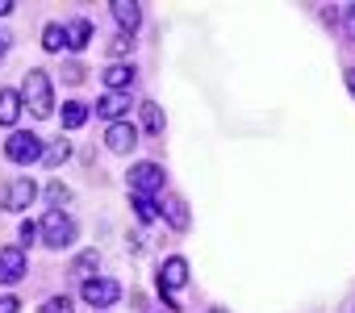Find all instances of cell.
<instances>
[{
	"instance_id": "9",
	"label": "cell",
	"mask_w": 355,
	"mask_h": 313,
	"mask_svg": "<svg viewBox=\"0 0 355 313\" xmlns=\"http://www.w3.org/2000/svg\"><path fill=\"white\" fill-rule=\"evenodd\" d=\"M113 21L121 26V34H134L138 30V21H142V5H138V0H113Z\"/></svg>"
},
{
	"instance_id": "4",
	"label": "cell",
	"mask_w": 355,
	"mask_h": 313,
	"mask_svg": "<svg viewBox=\"0 0 355 313\" xmlns=\"http://www.w3.org/2000/svg\"><path fill=\"white\" fill-rule=\"evenodd\" d=\"M46 154V146H42V138L38 134H9V142H5V159L9 163H38Z\"/></svg>"
},
{
	"instance_id": "19",
	"label": "cell",
	"mask_w": 355,
	"mask_h": 313,
	"mask_svg": "<svg viewBox=\"0 0 355 313\" xmlns=\"http://www.w3.org/2000/svg\"><path fill=\"white\" fill-rule=\"evenodd\" d=\"M84 121H88V105H80V100H67V105H63V125H67V129H80Z\"/></svg>"
},
{
	"instance_id": "5",
	"label": "cell",
	"mask_w": 355,
	"mask_h": 313,
	"mask_svg": "<svg viewBox=\"0 0 355 313\" xmlns=\"http://www.w3.org/2000/svg\"><path fill=\"white\" fill-rule=\"evenodd\" d=\"M80 296H84L92 309H105V305H113V301L121 296V284H117V280H105V276H88V280L80 284Z\"/></svg>"
},
{
	"instance_id": "11",
	"label": "cell",
	"mask_w": 355,
	"mask_h": 313,
	"mask_svg": "<svg viewBox=\"0 0 355 313\" xmlns=\"http://www.w3.org/2000/svg\"><path fill=\"white\" fill-rule=\"evenodd\" d=\"M125 109H130V96H125V92H105V96L96 100V113H101L105 121H113V125L125 117Z\"/></svg>"
},
{
	"instance_id": "12",
	"label": "cell",
	"mask_w": 355,
	"mask_h": 313,
	"mask_svg": "<svg viewBox=\"0 0 355 313\" xmlns=\"http://www.w3.org/2000/svg\"><path fill=\"white\" fill-rule=\"evenodd\" d=\"M159 213L167 217V226H171V230H189V205H184L180 197H171V193H167V197H163V209H159Z\"/></svg>"
},
{
	"instance_id": "6",
	"label": "cell",
	"mask_w": 355,
	"mask_h": 313,
	"mask_svg": "<svg viewBox=\"0 0 355 313\" xmlns=\"http://www.w3.org/2000/svg\"><path fill=\"white\" fill-rule=\"evenodd\" d=\"M130 188H134V197H155L163 188V168L159 163H134L130 168Z\"/></svg>"
},
{
	"instance_id": "3",
	"label": "cell",
	"mask_w": 355,
	"mask_h": 313,
	"mask_svg": "<svg viewBox=\"0 0 355 313\" xmlns=\"http://www.w3.org/2000/svg\"><path fill=\"white\" fill-rule=\"evenodd\" d=\"M184 284H189V263H184L180 255L163 259V267H159V292H163V305H167V309H180L175 288H184Z\"/></svg>"
},
{
	"instance_id": "21",
	"label": "cell",
	"mask_w": 355,
	"mask_h": 313,
	"mask_svg": "<svg viewBox=\"0 0 355 313\" xmlns=\"http://www.w3.org/2000/svg\"><path fill=\"white\" fill-rule=\"evenodd\" d=\"M46 201H51V209L59 213V205H67V201H71V193H67V184H59V180H51V184H46Z\"/></svg>"
},
{
	"instance_id": "20",
	"label": "cell",
	"mask_w": 355,
	"mask_h": 313,
	"mask_svg": "<svg viewBox=\"0 0 355 313\" xmlns=\"http://www.w3.org/2000/svg\"><path fill=\"white\" fill-rule=\"evenodd\" d=\"M134 217H138L142 226H150V222L159 217V209H155V197H134Z\"/></svg>"
},
{
	"instance_id": "25",
	"label": "cell",
	"mask_w": 355,
	"mask_h": 313,
	"mask_svg": "<svg viewBox=\"0 0 355 313\" xmlns=\"http://www.w3.org/2000/svg\"><path fill=\"white\" fill-rule=\"evenodd\" d=\"M34 238H42V230H38V226H34V222H21V242H26V247H30V242H34Z\"/></svg>"
},
{
	"instance_id": "30",
	"label": "cell",
	"mask_w": 355,
	"mask_h": 313,
	"mask_svg": "<svg viewBox=\"0 0 355 313\" xmlns=\"http://www.w3.org/2000/svg\"><path fill=\"white\" fill-rule=\"evenodd\" d=\"M5 51H9V42H5V38H0V59H5Z\"/></svg>"
},
{
	"instance_id": "1",
	"label": "cell",
	"mask_w": 355,
	"mask_h": 313,
	"mask_svg": "<svg viewBox=\"0 0 355 313\" xmlns=\"http://www.w3.org/2000/svg\"><path fill=\"white\" fill-rule=\"evenodd\" d=\"M21 100H26V109H30L34 117H51V109H55V88H51V75H46L42 67L26 71V84H21Z\"/></svg>"
},
{
	"instance_id": "26",
	"label": "cell",
	"mask_w": 355,
	"mask_h": 313,
	"mask_svg": "<svg viewBox=\"0 0 355 313\" xmlns=\"http://www.w3.org/2000/svg\"><path fill=\"white\" fill-rule=\"evenodd\" d=\"M343 26H347V34L355 38V5H347V9H343Z\"/></svg>"
},
{
	"instance_id": "13",
	"label": "cell",
	"mask_w": 355,
	"mask_h": 313,
	"mask_svg": "<svg viewBox=\"0 0 355 313\" xmlns=\"http://www.w3.org/2000/svg\"><path fill=\"white\" fill-rule=\"evenodd\" d=\"M21 92H13V88H0V125H17V117H21Z\"/></svg>"
},
{
	"instance_id": "16",
	"label": "cell",
	"mask_w": 355,
	"mask_h": 313,
	"mask_svg": "<svg viewBox=\"0 0 355 313\" xmlns=\"http://www.w3.org/2000/svg\"><path fill=\"white\" fill-rule=\"evenodd\" d=\"M138 121H142L146 134H159V129L167 125V117H163V109H159L155 100H142V105H138Z\"/></svg>"
},
{
	"instance_id": "22",
	"label": "cell",
	"mask_w": 355,
	"mask_h": 313,
	"mask_svg": "<svg viewBox=\"0 0 355 313\" xmlns=\"http://www.w3.org/2000/svg\"><path fill=\"white\" fill-rule=\"evenodd\" d=\"M130 51H134V34H117V38L109 42V55H113V59H121V55H130Z\"/></svg>"
},
{
	"instance_id": "10",
	"label": "cell",
	"mask_w": 355,
	"mask_h": 313,
	"mask_svg": "<svg viewBox=\"0 0 355 313\" xmlns=\"http://www.w3.org/2000/svg\"><path fill=\"white\" fill-rule=\"evenodd\" d=\"M34 197H38V184H34L30 176H21V180H13V184H9L5 205H9V209H30V205H34Z\"/></svg>"
},
{
	"instance_id": "27",
	"label": "cell",
	"mask_w": 355,
	"mask_h": 313,
	"mask_svg": "<svg viewBox=\"0 0 355 313\" xmlns=\"http://www.w3.org/2000/svg\"><path fill=\"white\" fill-rule=\"evenodd\" d=\"M21 305H17V296H0V313H17Z\"/></svg>"
},
{
	"instance_id": "14",
	"label": "cell",
	"mask_w": 355,
	"mask_h": 313,
	"mask_svg": "<svg viewBox=\"0 0 355 313\" xmlns=\"http://www.w3.org/2000/svg\"><path fill=\"white\" fill-rule=\"evenodd\" d=\"M105 84H109V92H125L134 84V67L130 63H109L105 67Z\"/></svg>"
},
{
	"instance_id": "31",
	"label": "cell",
	"mask_w": 355,
	"mask_h": 313,
	"mask_svg": "<svg viewBox=\"0 0 355 313\" xmlns=\"http://www.w3.org/2000/svg\"><path fill=\"white\" fill-rule=\"evenodd\" d=\"M214 313H226V309H214Z\"/></svg>"
},
{
	"instance_id": "24",
	"label": "cell",
	"mask_w": 355,
	"mask_h": 313,
	"mask_svg": "<svg viewBox=\"0 0 355 313\" xmlns=\"http://www.w3.org/2000/svg\"><path fill=\"white\" fill-rule=\"evenodd\" d=\"M84 271H96V251H84L80 259H76V276H84ZM88 280V276H84Z\"/></svg>"
},
{
	"instance_id": "2",
	"label": "cell",
	"mask_w": 355,
	"mask_h": 313,
	"mask_svg": "<svg viewBox=\"0 0 355 313\" xmlns=\"http://www.w3.org/2000/svg\"><path fill=\"white\" fill-rule=\"evenodd\" d=\"M38 230H42V242H46L51 251H63V247H71V242H76V234H80V230H76V222H71L63 209H59V213L51 209V213L38 222Z\"/></svg>"
},
{
	"instance_id": "18",
	"label": "cell",
	"mask_w": 355,
	"mask_h": 313,
	"mask_svg": "<svg viewBox=\"0 0 355 313\" xmlns=\"http://www.w3.org/2000/svg\"><path fill=\"white\" fill-rule=\"evenodd\" d=\"M67 159H71V142H63V138L51 142L46 154H42V163H46V168H59V163H67Z\"/></svg>"
},
{
	"instance_id": "29",
	"label": "cell",
	"mask_w": 355,
	"mask_h": 313,
	"mask_svg": "<svg viewBox=\"0 0 355 313\" xmlns=\"http://www.w3.org/2000/svg\"><path fill=\"white\" fill-rule=\"evenodd\" d=\"M347 88H351V92H355V71H347Z\"/></svg>"
},
{
	"instance_id": "7",
	"label": "cell",
	"mask_w": 355,
	"mask_h": 313,
	"mask_svg": "<svg viewBox=\"0 0 355 313\" xmlns=\"http://www.w3.org/2000/svg\"><path fill=\"white\" fill-rule=\"evenodd\" d=\"M26 267H30L26 247H5V251H0V284H17V280H26Z\"/></svg>"
},
{
	"instance_id": "23",
	"label": "cell",
	"mask_w": 355,
	"mask_h": 313,
	"mask_svg": "<svg viewBox=\"0 0 355 313\" xmlns=\"http://www.w3.org/2000/svg\"><path fill=\"white\" fill-rule=\"evenodd\" d=\"M42 313H76V309H71V296H46Z\"/></svg>"
},
{
	"instance_id": "17",
	"label": "cell",
	"mask_w": 355,
	"mask_h": 313,
	"mask_svg": "<svg viewBox=\"0 0 355 313\" xmlns=\"http://www.w3.org/2000/svg\"><path fill=\"white\" fill-rule=\"evenodd\" d=\"M67 38H71V51H84V46L92 42V21H88V17H76V21L67 26Z\"/></svg>"
},
{
	"instance_id": "28",
	"label": "cell",
	"mask_w": 355,
	"mask_h": 313,
	"mask_svg": "<svg viewBox=\"0 0 355 313\" xmlns=\"http://www.w3.org/2000/svg\"><path fill=\"white\" fill-rule=\"evenodd\" d=\"M13 9H17V5H13V0H0V17H9Z\"/></svg>"
},
{
	"instance_id": "8",
	"label": "cell",
	"mask_w": 355,
	"mask_h": 313,
	"mask_svg": "<svg viewBox=\"0 0 355 313\" xmlns=\"http://www.w3.org/2000/svg\"><path fill=\"white\" fill-rule=\"evenodd\" d=\"M105 146H109V150H117V154H125V150H134V146H138V129H134L130 121H117V125H109V129H105Z\"/></svg>"
},
{
	"instance_id": "15",
	"label": "cell",
	"mask_w": 355,
	"mask_h": 313,
	"mask_svg": "<svg viewBox=\"0 0 355 313\" xmlns=\"http://www.w3.org/2000/svg\"><path fill=\"white\" fill-rule=\"evenodd\" d=\"M67 46H71V38H67V26H55V21H46V30H42V51L59 55V51H67Z\"/></svg>"
}]
</instances>
